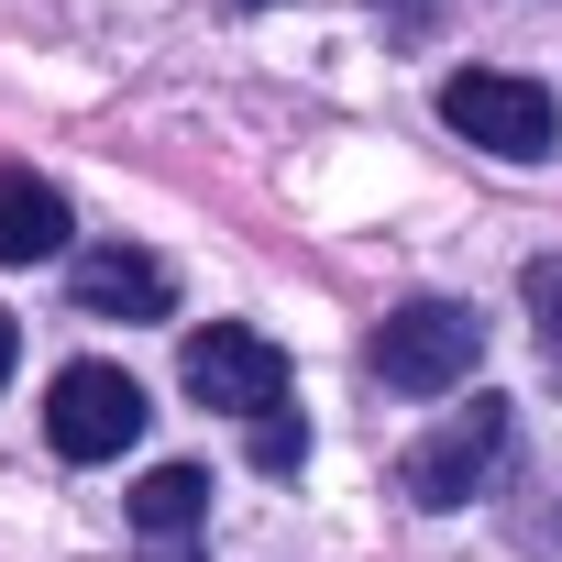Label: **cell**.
I'll list each match as a JSON object with an SVG mask.
<instances>
[{
  "instance_id": "obj_4",
  "label": "cell",
  "mask_w": 562,
  "mask_h": 562,
  "mask_svg": "<svg viewBox=\"0 0 562 562\" xmlns=\"http://www.w3.org/2000/svg\"><path fill=\"white\" fill-rule=\"evenodd\" d=\"M177 375H188V397H199V408H221V419H276V408H288V353H276L265 331H243V321L188 331Z\"/></svg>"
},
{
  "instance_id": "obj_3",
  "label": "cell",
  "mask_w": 562,
  "mask_h": 562,
  "mask_svg": "<svg viewBox=\"0 0 562 562\" xmlns=\"http://www.w3.org/2000/svg\"><path fill=\"white\" fill-rule=\"evenodd\" d=\"M441 122H452L463 144H485V155H518V166H540L551 133H562L551 89H540V78H507V67H452V78H441Z\"/></svg>"
},
{
  "instance_id": "obj_6",
  "label": "cell",
  "mask_w": 562,
  "mask_h": 562,
  "mask_svg": "<svg viewBox=\"0 0 562 562\" xmlns=\"http://www.w3.org/2000/svg\"><path fill=\"white\" fill-rule=\"evenodd\" d=\"M67 288H78L89 321H166V310H177V276H166L155 254H133V243H89Z\"/></svg>"
},
{
  "instance_id": "obj_10",
  "label": "cell",
  "mask_w": 562,
  "mask_h": 562,
  "mask_svg": "<svg viewBox=\"0 0 562 562\" xmlns=\"http://www.w3.org/2000/svg\"><path fill=\"white\" fill-rule=\"evenodd\" d=\"M299 452H310V430H299L288 408H276V419H254V463H265V474H288Z\"/></svg>"
},
{
  "instance_id": "obj_13",
  "label": "cell",
  "mask_w": 562,
  "mask_h": 562,
  "mask_svg": "<svg viewBox=\"0 0 562 562\" xmlns=\"http://www.w3.org/2000/svg\"><path fill=\"white\" fill-rule=\"evenodd\" d=\"M144 562H199V540H188V551H144Z\"/></svg>"
},
{
  "instance_id": "obj_5",
  "label": "cell",
  "mask_w": 562,
  "mask_h": 562,
  "mask_svg": "<svg viewBox=\"0 0 562 562\" xmlns=\"http://www.w3.org/2000/svg\"><path fill=\"white\" fill-rule=\"evenodd\" d=\"M45 441H56L67 463H111V452H133V441H144V386H133L122 364H67L56 397H45Z\"/></svg>"
},
{
  "instance_id": "obj_2",
  "label": "cell",
  "mask_w": 562,
  "mask_h": 562,
  "mask_svg": "<svg viewBox=\"0 0 562 562\" xmlns=\"http://www.w3.org/2000/svg\"><path fill=\"white\" fill-rule=\"evenodd\" d=\"M507 441H518V408H507V397H463V408H452V419H430V441L397 463L408 507H474V496H485V474L507 463Z\"/></svg>"
},
{
  "instance_id": "obj_11",
  "label": "cell",
  "mask_w": 562,
  "mask_h": 562,
  "mask_svg": "<svg viewBox=\"0 0 562 562\" xmlns=\"http://www.w3.org/2000/svg\"><path fill=\"white\" fill-rule=\"evenodd\" d=\"M375 12H386L397 34H430V12H441V0H375Z\"/></svg>"
},
{
  "instance_id": "obj_12",
  "label": "cell",
  "mask_w": 562,
  "mask_h": 562,
  "mask_svg": "<svg viewBox=\"0 0 562 562\" xmlns=\"http://www.w3.org/2000/svg\"><path fill=\"white\" fill-rule=\"evenodd\" d=\"M12 364H23V321L0 310V386H12Z\"/></svg>"
},
{
  "instance_id": "obj_14",
  "label": "cell",
  "mask_w": 562,
  "mask_h": 562,
  "mask_svg": "<svg viewBox=\"0 0 562 562\" xmlns=\"http://www.w3.org/2000/svg\"><path fill=\"white\" fill-rule=\"evenodd\" d=\"M254 12H265V0H254Z\"/></svg>"
},
{
  "instance_id": "obj_9",
  "label": "cell",
  "mask_w": 562,
  "mask_h": 562,
  "mask_svg": "<svg viewBox=\"0 0 562 562\" xmlns=\"http://www.w3.org/2000/svg\"><path fill=\"white\" fill-rule=\"evenodd\" d=\"M518 310H529V342H540V364L562 375V254H540V265L518 276Z\"/></svg>"
},
{
  "instance_id": "obj_1",
  "label": "cell",
  "mask_w": 562,
  "mask_h": 562,
  "mask_svg": "<svg viewBox=\"0 0 562 562\" xmlns=\"http://www.w3.org/2000/svg\"><path fill=\"white\" fill-rule=\"evenodd\" d=\"M474 364H485V321H474L463 299H408V310L375 321V375H386L397 397H441V386H463Z\"/></svg>"
},
{
  "instance_id": "obj_8",
  "label": "cell",
  "mask_w": 562,
  "mask_h": 562,
  "mask_svg": "<svg viewBox=\"0 0 562 562\" xmlns=\"http://www.w3.org/2000/svg\"><path fill=\"white\" fill-rule=\"evenodd\" d=\"M199 518H210V474H199V463H155V474L133 485V540H144V551H188Z\"/></svg>"
},
{
  "instance_id": "obj_7",
  "label": "cell",
  "mask_w": 562,
  "mask_h": 562,
  "mask_svg": "<svg viewBox=\"0 0 562 562\" xmlns=\"http://www.w3.org/2000/svg\"><path fill=\"white\" fill-rule=\"evenodd\" d=\"M67 254V199L34 166H0V265H56Z\"/></svg>"
}]
</instances>
